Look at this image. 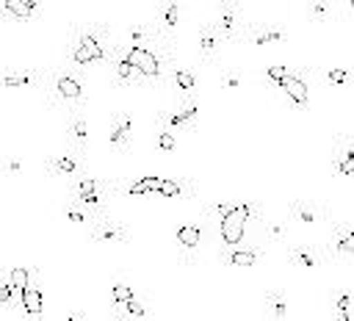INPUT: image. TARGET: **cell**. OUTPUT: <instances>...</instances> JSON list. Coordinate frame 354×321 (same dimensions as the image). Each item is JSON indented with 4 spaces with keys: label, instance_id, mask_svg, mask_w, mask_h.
Instances as JSON below:
<instances>
[{
    "label": "cell",
    "instance_id": "1",
    "mask_svg": "<svg viewBox=\"0 0 354 321\" xmlns=\"http://www.w3.org/2000/svg\"><path fill=\"white\" fill-rule=\"evenodd\" d=\"M113 47H116V39L111 36L108 22L77 25L72 28L66 42V61L75 66H100L111 61Z\"/></svg>",
    "mask_w": 354,
    "mask_h": 321
},
{
    "label": "cell",
    "instance_id": "2",
    "mask_svg": "<svg viewBox=\"0 0 354 321\" xmlns=\"http://www.w3.org/2000/svg\"><path fill=\"white\" fill-rule=\"evenodd\" d=\"M127 58L133 61V66L141 72L147 89H166L169 83V72L177 64V53H174V42L158 44V47H138V44H124Z\"/></svg>",
    "mask_w": 354,
    "mask_h": 321
},
{
    "label": "cell",
    "instance_id": "3",
    "mask_svg": "<svg viewBox=\"0 0 354 321\" xmlns=\"http://www.w3.org/2000/svg\"><path fill=\"white\" fill-rule=\"evenodd\" d=\"M39 94L47 111H58V108L72 111V108H80L77 102H83V80L69 64H58L47 72Z\"/></svg>",
    "mask_w": 354,
    "mask_h": 321
},
{
    "label": "cell",
    "instance_id": "4",
    "mask_svg": "<svg viewBox=\"0 0 354 321\" xmlns=\"http://www.w3.org/2000/svg\"><path fill=\"white\" fill-rule=\"evenodd\" d=\"M252 221H263V210H260V202H249V199H235V208L218 221V235H221V244L227 249H235V246H243V232Z\"/></svg>",
    "mask_w": 354,
    "mask_h": 321
},
{
    "label": "cell",
    "instance_id": "5",
    "mask_svg": "<svg viewBox=\"0 0 354 321\" xmlns=\"http://www.w3.org/2000/svg\"><path fill=\"white\" fill-rule=\"evenodd\" d=\"M213 28L221 33V39L227 44H235V42H246L249 39V30L254 22H249L246 11L241 3H218L213 8V17H210Z\"/></svg>",
    "mask_w": 354,
    "mask_h": 321
},
{
    "label": "cell",
    "instance_id": "6",
    "mask_svg": "<svg viewBox=\"0 0 354 321\" xmlns=\"http://www.w3.org/2000/svg\"><path fill=\"white\" fill-rule=\"evenodd\" d=\"M199 119V97L196 100H177V105H166L158 111V127L177 133H194Z\"/></svg>",
    "mask_w": 354,
    "mask_h": 321
},
{
    "label": "cell",
    "instance_id": "7",
    "mask_svg": "<svg viewBox=\"0 0 354 321\" xmlns=\"http://www.w3.org/2000/svg\"><path fill=\"white\" fill-rule=\"evenodd\" d=\"M69 191H72L75 202L83 205L91 216H105V208H108L111 194L100 185V180H94V177H88V174H80L77 180L69 183Z\"/></svg>",
    "mask_w": 354,
    "mask_h": 321
},
{
    "label": "cell",
    "instance_id": "8",
    "mask_svg": "<svg viewBox=\"0 0 354 321\" xmlns=\"http://www.w3.org/2000/svg\"><path fill=\"white\" fill-rule=\"evenodd\" d=\"M108 72H111V83L116 89H147L141 72L133 66V61L127 58V50H124V42L116 39V47L111 53V61H108Z\"/></svg>",
    "mask_w": 354,
    "mask_h": 321
},
{
    "label": "cell",
    "instance_id": "9",
    "mask_svg": "<svg viewBox=\"0 0 354 321\" xmlns=\"http://www.w3.org/2000/svg\"><path fill=\"white\" fill-rule=\"evenodd\" d=\"M111 307L122 310L127 315V321H152L147 304L138 299V293L133 291L130 282H124L122 277L111 279Z\"/></svg>",
    "mask_w": 354,
    "mask_h": 321
},
{
    "label": "cell",
    "instance_id": "10",
    "mask_svg": "<svg viewBox=\"0 0 354 321\" xmlns=\"http://www.w3.org/2000/svg\"><path fill=\"white\" fill-rule=\"evenodd\" d=\"M202 238H205V219H188L174 227V246H177L183 266H194Z\"/></svg>",
    "mask_w": 354,
    "mask_h": 321
},
{
    "label": "cell",
    "instance_id": "11",
    "mask_svg": "<svg viewBox=\"0 0 354 321\" xmlns=\"http://www.w3.org/2000/svg\"><path fill=\"white\" fill-rule=\"evenodd\" d=\"M310 86H313L310 69H307V66H290V75H288L285 83L279 86V94L290 102V108L307 111V108H310Z\"/></svg>",
    "mask_w": 354,
    "mask_h": 321
},
{
    "label": "cell",
    "instance_id": "12",
    "mask_svg": "<svg viewBox=\"0 0 354 321\" xmlns=\"http://www.w3.org/2000/svg\"><path fill=\"white\" fill-rule=\"evenodd\" d=\"M329 260H348L354 263V221H337L332 224L326 241L321 244Z\"/></svg>",
    "mask_w": 354,
    "mask_h": 321
},
{
    "label": "cell",
    "instance_id": "13",
    "mask_svg": "<svg viewBox=\"0 0 354 321\" xmlns=\"http://www.w3.org/2000/svg\"><path fill=\"white\" fill-rule=\"evenodd\" d=\"M124 33L130 39L127 44H138V47H158V44H166V42H174L171 36L163 33V28L158 25L155 17L152 19H133V22H127Z\"/></svg>",
    "mask_w": 354,
    "mask_h": 321
},
{
    "label": "cell",
    "instance_id": "14",
    "mask_svg": "<svg viewBox=\"0 0 354 321\" xmlns=\"http://www.w3.org/2000/svg\"><path fill=\"white\" fill-rule=\"evenodd\" d=\"M44 174L50 180H66V183L77 180L80 177V152H75L72 147H66V149L50 155L47 158V166H44Z\"/></svg>",
    "mask_w": 354,
    "mask_h": 321
},
{
    "label": "cell",
    "instance_id": "15",
    "mask_svg": "<svg viewBox=\"0 0 354 321\" xmlns=\"http://www.w3.org/2000/svg\"><path fill=\"white\" fill-rule=\"evenodd\" d=\"M332 174L340 180H354V138L337 133L332 138Z\"/></svg>",
    "mask_w": 354,
    "mask_h": 321
},
{
    "label": "cell",
    "instance_id": "16",
    "mask_svg": "<svg viewBox=\"0 0 354 321\" xmlns=\"http://www.w3.org/2000/svg\"><path fill=\"white\" fill-rule=\"evenodd\" d=\"M64 136H66V147H72L80 155L86 152L91 130H88V119H86V113L80 108L66 111V116H64Z\"/></svg>",
    "mask_w": 354,
    "mask_h": 321
},
{
    "label": "cell",
    "instance_id": "17",
    "mask_svg": "<svg viewBox=\"0 0 354 321\" xmlns=\"http://www.w3.org/2000/svg\"><path fill=\"white\" fill-rule=\"evenodd\" d=\"M288 219L301 227H315V224L329 221V210L315 199H293L288 205Z\"/></svg>",
    "mask_w": 354,
    "mask_h": 321
},
{
    "label": "cell",
    "instance_id": "18",
    "mask_svg": "<svg viewBox=\"0 0 354 321\" xmlns=\"http://www.w3.org/2000/svg\"><path fill=\"white\" fill-rule=\"evenodd\" d=\"M288 263L301 271H315L329 263V255L324 252L321 244H296L288 249Z\"/></svg>",
    "mask_w": 354,
    "mask_h": 321
},
{
    "label": "cell",
    "instance_id": "19",
    "mask_svg": "<svg viewBox=\"0 0 354 321\" xmlns=\"http://www.w3.org/2000/svg\"><path fill=\"white\" fill-rule=\"evenodd\" d=\"M221 266L227 268H254L266 260V244L263 246H235V249H221L218 252Z\"/></svg>",
    "mask_w": 354,
    "mask_h": 321
},
{
    "label": "cell",
    "instance_id": "20",
    "mask_svg": "<svg viewBox=\"0 0 354 321\" xmlns=\"http://www.w3.org/2000/svg\"><path fill=\"white\" fill-rule=\"evenodd\" d=\"M47 72L41 69H30V66H8L3 72V89L6 91H17V89H41L44 86Z\"/></svg>",
    "mask_w": 354,
    "mask_h": 321
},
{
    "label": "cell",
    "instance_id": "21",
    "mask_svg": "<svg viewBox=\"0 0 354 321\" xmlns=\"http://www.w3.org/2000/svg\"><path fill=\"white\" fill-rule=\"evenodd\" d=\"M88 241L91 244H127L130 241V232L124 224L108 219V216H97L91 230H88Z\"/></svg>",
    "mask_w": 354,
    "mask_h": 321
},
{
    "label": "cell",
    "instance_id": "22",
    "mask_svg": "<svg viewBox=\"0 0 354 321\" xmlns=\"http://www.w3.org/2000/svg\"><path fill=\"white\" fill-rule=\"evenodd\" d=\"M227 42L221 39V33L213 28V22H205L196 33V53H199V64H216V58L221 55V47Z\"/></svg>",
    "mask_w": 354,
    "mask_h": 321
},
{
    "label": "cell",
    "instance_id": "23",
    "mask_svg": "<svg viewBox=\"0 0 354 321\" xmlns=\"http://www.w3.org/2000/svg\"><path fill=\"white\" fill-rule=\"evenodd\" d=\"M130 141H133V113L119 111L108 125V144L113 152L122 155V152H127Z\"/></svg>",
    "mask_w": 354,
    "mask_h": 321
},
{
    "label": "cell",
    "instance_id": "24",
    "mask_svg": "<svg viewBox=\"0 0 354 321\" xmlns=\"http://www.w3.org/2000/svg\"><path fill=\"white\" fill-rule=\"evenodd\" d=\"M155 196H160V199H194L196 185L191 177H158Z\"/></svg>",
    "mask_w": 354,
    "mask_h": 321
},
{
    "label": "cell",
    "instance_id": "25",
    "mask_svg": "<svg viewBox=\"0 0 354 321\" xmlns=\"http://www.w3.org/2000/svg\"><path fill=\"white\" fill-rule=\"evenodd\" d=\"M166 89H171V91L177 94V100H196V97H199V94H196V89H199L196 75H194L191 69L177 66V64H174V69L169 72V83H166Z\"/></svg>",
    "mask_w": 354,
    "mask_h": 321
},
{
    "label": "cell",
    "instance_id": "26",
    "mask_svg": "<svg viewBox=\"0 0 354 321\" xmlns=\"http://www.w3.org/2000/svg\"><path fill=\"white\" fill-rule=\"evenodd\" d=\"M36 0H0V19L6 22H30L39 17Z\"/></svg>",
    "mask_w": 354,
    "mask_h": 321
},
{
    "label": "cell",
    "instance_id": "27",
    "mask_svg": "<svg viewBox=\"0 0 354 321\" xmlns=\"http://www.w3.org/2000/svg\"><path fill=\"white\" fill-rule=\"evenodd\" d=\"M19 313H22V321H44V291L39 285V277H33V282L28 285Z\"/></svg>",
    "mask_w": 354,
    "mask_h": 321
},
{
    "label": "cell",
    "instance_id": "28",
    "mask_svg": "<svg viewBox=\"0 0 354 321\" xmlns=\"http://www.w3.org/2000/svg\"><path fill=\"white\" fill-rule=\"evenodd\" d=\"M329 315L332 321H354V293L346 288H335L329 293Z\"/></svg>",
    "mask_w": 354,
    "mask_h": 321
},
{
    "label": "cell",
    "instance_id": "29",
    "mask_svg": "<svg viewBox=\"0 0 354 321\" xmlns=\"http://www.w3.org/2000/svg\"><path fill=\"white\" fill-rule=\"evenodd\" d=\"M249 44L254 47H266V44H285L288 42V30L285 28H277V25H263V22H254L252 30H249Z\"/></svg>",
    "mask_w": 354,
    "mask_h": 321
},
{
    "label": "cell",
    "instance_id": "30",
    "mask_svg": "<svg viewBox=\"0 0 354 321\" xmlns=\"http://www.w3.org/2000/svg\"><path fill=\"white\" fill-rule=\"evenodd\" d=\"M266 304V321H288V293L279 288H271L263 293Z\"/></svg>",
    "mask_w": 354,
    "mask_h": 321
},
{
    "label": "cell",
    "instance_id": "31",
    "mask_svg": "<svg viewBox=\"0 0 354 321\" xmlns=\"http://www.w3.org/2000/svg\"><path fill=\"white\" fill-rule=\"evenodd\" d=\"M304 14H307V19H310V22H318V25L340 19L337 3H307V6H304Z\"/></svg>",
    "mask_w": 354,
    "mask_h": 321
},
{
    "label": "cell",
    "instance_id": "32",
    "mask_svg": "<svg viewBox=\"0 0 354 321\" xmlns=\"http://www.w3.org/2000/svg\"><path fill=\"white\" fill-rule=\"evenodd\" d=\"M260 230H263V244H271V246L285 244V238H288V224L277 221V219H263Z\"/></svg>",
    "mask_w": 354,
    "mask_h": 321
},
{
    "label": "cell",
    "instance_id": "33",
    "mask_svg": "<svg viewBox=\"0 0 354 321\" xmlns=\"http://www.w3.org/2000/svg\"><path fill=\"white\" fill-rule=\"evenodd\" d=\"M180 6L177 3H166V6H160V11L155 14V19H158V25L163 28V33L166 36H171L174 30H177V25H180Z\"/></svg>",
    "mask_w": 354,
    "mask_h": 321
},
{
    "label": "cell",
    "instance_id": "34",
    "mask_svg": "<svg viewBox=\"0 0 354 321\" xmlns=\"http://www.w3.org/2000/svg\"><path fill=\"white\" fill-rule=\"evenodd\" d=\"M6 274H8V279L14 282V288H17L19 299H22V296H25V291H28V285L33 282V277H36L39 271H36V268H28V266H14V268H8Z\"/></svg>",
    "mask_w": 354,
    "mask_h": 321
},
{
    "label": "cell",
    "instance_id": "35",
    "mask_svg": "<svg viewBox=\"0 0 354 321\" xmlns=\"http://www.w3.org/2000/svg\"><path fill=\"white\" fill-rule=\"evenodd\" d=\"M0 304H3V310H19L22 307V299L14 288V282L8 279V274L0 277Z\"/></svg>",
    "mask_w": 354,
    "mask_h": 321
},
{
    "label": "cell",
    "instance_id": "36",
    "mask_svg": "<svg viewBox=\"0 0 354 321\" xmlns=\"http://www.w3.org/2000/svg\"><path fill=\"white\" fill-rule=\"evenodd\" d=\"M290 75V66L288 64H271V66H266V83L271 86V89H277L279 91V86L285 83V77Z\"/></svg>",
    "mask_w": 354,
    "mask_h": 321
},
{
    "label": "cell",
    "instance_id": "37",
    "mask_svg": "<svg viewBox=\"0 0 354 321\" xmlns=\"http://www.w3.org/2000/svg\"><path fill=\"white\" fill-rule=\"evenodd\" d=\"M64 216H66V221H72V224H77V227H88V230H91V224H94V219H97V216H91L88 210L75 208V205H64Z\"/></svg>",
    "mask_w": 354,
    "mask_h": 321
},
{
    "label": "cell",
    "instance_id": "38",
    "mask_svg": "<svg viewBox=\"0 0 354 321\" xmlns=\"http://www.w3.org/2000/svg\"><path fill=\"white\" fill-rule=\"evenodd\" d=\"M155 147L169 155V152L177 149V136H174L171 130H166V127H158V130H155Z\"/></svg>",
    "mask_w": 354,
    "mask_h": 321
},
{
    "label": "cell",
    "instance_id": "39",
    "mask_svg": "<svg viewBox=\"0 0 354 321\" xmlns=\"http://www.w3.org/2000/svg\"><path fill=\"white\" fill-rule=\"evenodd\" d=\"M326 83L329 86H348L351 83V75L346 66H329L326 69Z\"/></svg>",
    "mask_w": 354,
    "mask_h": 321
},
{
    "label": "cell",
    "instance_id": "40",
    "mask_svg": "<svg viewBox=\"0 0 354 321\" xmlns=\"http://www.w3.org/2000/svg\"><path fill=\"white\" fill-rule=\"evenodd\" d=\"M232 208H235V199H224V202H213V205L207 208V216H216V219L221 221V219H224V216H227V213H230Z\"/></svg>",
    "mask_w": 354,
    "mask_h": 321
},
{
    "label": "cell",
    "instance_id": "41",
    "mask_svg": "<svg viewBox=\"0 0 354 321\" xmlns=\"http://www.w3.org/2000/svg\"><path fill=\"white\" fill-rule=\"evenodd\" d=\"M241 86H243V77H241V75H235V72H221V89L238 91Z\"/></svg>",
    "mask_w": 354,
    "mask_h": 321
},
{
    "label": "cell",
    "instance_id": "42",
    "mask_svg": "<svg viewBox=\"0 0 354 321\" xmlns=\"http://www.w3.org/2000/svg\"><path fill=\"white\" fill-rule=\"evenodd\" d=\"M6 174H8V177L22 174V160H19V158H11V160L6 163Z\"/></svg>",
    "mask_w": 354,
    "mask_h": 321
},
{
    "label": "cell",
    "instance_id": "43",
    "mask_svg": "<svg viewBox=\"0 0 354 321\" xmlns=\"http://www.w3.org/2000/svg\"><path fill=\"white\" fill-rule=\"evenodd\" d=\"M337 11H340V19H343V17L354 19V3H337Z\"/></svg>",
    "mask_w": 354,
    "mask_h": 321
},
{
    "label": "cell",
    "instance_id": "44",
    "mask_svg": "<svg viewBox=\"0 0 354 321\" xmlns=\"http://www.w3.org/2000/svg\"><path fill=\"white\" fill-rule=\"evenodd\" d=\"M108 321H127V315H124L122 310H116V307H111V313H108Z\"/></svg>",
    "mask_w": 354,
    "mask_h": 321
},
{
    "label": "cell",
    "instance_id": "45",
    "mask_svg": "<svg viewBox=\"0 0 354 321\" xmlns=\"http://www.w3.org/2000/svg\"><path fill=\"white\" fill-rule=\"evenodd\" d=\"M66 321H86V315H83L80 310H72V313L66 315Z\"/></svg>",
    "mask_w": 354,
    "mask_h": 321
},
{
    "label": "cell",
    "instance_id": "46",
    "mask_svg": "<svg viewBox=\"0 0 354 321\" xmlns=\"http://www.w3.org/2000/svg\"><path fill=\"white\" fill-rule=\"evenodd\" d=\"M351 122H354V116H351Z\"/></svg>",
    "mask_w": 354,
    "mask_h": 321
}]
</instances>
